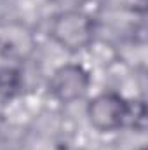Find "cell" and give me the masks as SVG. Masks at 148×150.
<instances>
[{
  "label": "cell",
  "mask_w": 148,
  "mask_h": 150,
  "mask_svg": "<svg viewBox=\"0 0 148 150\" xmlns=\"http://www.w3.org/2000/svg\"><path fill=\"white\" fill-rule=\"evenodd\" d=\"M37 47L33 32L19 21L0 23V54L11 61H26Z\"/></svg>",
  "instance_id": "4"
},
{
  "label": "cell",
  "mask_w": 148,
  "mask_h": 150,
  "mask_svg": "<svg viewBox=\"0 0 148 150\" xmlns=\"http://www.w3.org/2000/svg\"><path fill=\"white\" fill-rule=\"evenodd\" d=\"M125 126H131L138 131H143L147 126V107L143 101H129V112Z\"/></svg>",
  "instance_id": "6"
},
{
  "label": "cell",
  "mask_w": 148,
  "mask_h": 150,
  "mask_svg": "<svg viewBox=\"0 0 148 150\" xmlns=\"http://www.w3.org/2000/svg\"><path fill=\"white\" fill-rule=\"evenodd\" d=\"M87 119L101 133H110L125 126L129 101L118 93H101L87 103Z\"/></svg>",
  "instance_id": "2"
},
{
  "label": "cell",
  "mask_w": 148,
  "mask_h": 150,
  "mask_svg": "<svg viewBox=\"0 0 148 150\" xmlns=\"http://www.w3.org/2000/svg\"><path fill=\"white\" fill-rule=\"evenodd\" d=\"M21 89V74L14 67L0 68V98H12Z\"/></svg>",
  "instance_id": "5"
},
{
  "label": "cell",
  "mask_w": 148,
  "mask_h": 150,
  "mask_svg": "<svg viewBox=\"0 0 148 150\" xmlns=\"http://www.w3.org/2000/svg\"><path fill=\"white\" fill-rule=\"evenodd\" d=\"M141 150H145V149H141Z\"/></svg>",
  "instance_id": "8"
},
{
  "label": "cell",
  "mask_w": 148,
  "mask_h": 150,
  "mask_svg": "<svg viewBox=\"0 0 148 150\" xmlns=\"http://www.w3.org/2000/svg\"><path fill=\"white\" fill-rule=\"evenodd\" d=\"M49 35L65 51L78 52L92 45L96 23L89 14L82 11H61L52 16Z\"/></svg>",
  "instance_id": "1"
},
{
  "label": "cell",
  "mask_w": 148,
  "mask_h": 150,
  "mask_svg": "<svg viewBox=\"0 0 148 150\" xmlns=\"http://www.w3.org/2000/svg\"><path fill=\"white\" fill-rule=\"evenodd\" d=\"M91 87V74L77 63L56 68L49 79V93L61 103L82 100Z\"/></svg>",
  "instance_id": "3"
},
{
  "label": "cell",
  "mask_w": 148,
  "mask_h": 150,
  "mask_svg": "<svg viewBox=\"0 0 148 150\" xmlns=\"http://www.w3.org/2000/svg\"><path fill=\"white\" fill-rule=\"evenodd\" d=\"M136 5H141V11H145V5H147V0H134Z\"/></svg>",
  "instance_id": "7"
}]
</instances>
